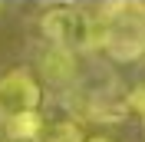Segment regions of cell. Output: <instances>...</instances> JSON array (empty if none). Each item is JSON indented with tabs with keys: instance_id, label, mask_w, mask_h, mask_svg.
Masks as SVG:
<instances>
[{
	"instance_id": "cell-1",
	"label": "cell",
	"mask_w": 145,
	"mask_h": 142,
	"mask_svg": "<svg viewBox=\"0 0 145 142\" xmlns=\"http://www.w3.org/2000/svg\"><path fill=\"white\" fill-rule=\"evenodd\" d=\"M43 33L56 46H66V50H86L96 40L102 43V23L92 20L89 13H82L79 7H56V10H50L43 17Z\"/></svg>"
},
{
	"instance_id": "cell-2",
	"label": "cell",
	"mask_w": 145,
	"mask_h": 142,
	"mask_svg": "<svg viewBox=\"0 0 145 142\" xmlns=\"http://www.w3.org/2000/svg\"><path fill=\"white\" fill-rule=\"evenodd\" d=\"M36 106H40V83L33 80L30 70H13L0 76V116L3 119L36 112Z\"/></svg>"
},
{
	"instance_id": "cell-3",
	"label": "cell",
	"mask_w": 145,
	"mask_h": 142,
	"mask_svg": "<svg viewBox=\"0 0 145 142\" xmlns=\"http://www.w3.org/2000/svg\"><path fill=\"white\" fill-rule=\"evenodd\" d=\"M102 23V46L119 60H135L145 50V20L119 17V20H99Z\"/></svg>"
},
{
	"instance_id": "cell-4",
	"label": "cell",
	"mask_w": 145,
	"mask_h": 142,
	"mask_svg": "<svg viewBox=\"0 0 145 142\" xmlns=\"http://www.w3.org/2000/svg\"><path fill=\"white\" fill-rule=\"evenodd\" d=\"M40 70L50 83H69L76 76V60H72V50L66 46H46L40 53Z\"/></svg>"
},
{
	"instance_id": "cell-5",
	"label": "cell",
	"mask_w": 145,
	"mask_h": 142,
	"mask_svg": "<svg viewBox=\"0 0 145 142\" xmlns=\"http://www.w3.org/2000/svg\"><path fill=\"white\" fill-rule=\"evenodd\" d=\"M7 132H10L13 142H33L36 135L43 132V116H40V112L13 116V119H7Z\"/></svg>"
},
{
	"instance_id": "cell-6",
	"label": "cell",
	"mask_w": 145,
	"mask_h": 142,
	"mask_svg": "<svg viewBox=\"0 0 145 142\" xmlns=\"http://www.w3.org/2000/svg\"><path fill=\"white\" fill-rule=\"evenodd\" d=\"M46 142H82V132L76 122H56L46 135Z\"/></svg>"
},
{
	"instance_id": "cell-7",
	"label": "cell",
	"mask_w": 145,
	"mask_h": 142,
	"mask_svg": "<svg viewBox=\"0 0 145 142\" xmlns=\"http://www.w3.org/2000/svg\"><path fill=\"white\" fill-rule=\"evenodd\" d=\"M86 142H112L109 135H92V139H86Z\"/></svg>"
}]
</instances>
